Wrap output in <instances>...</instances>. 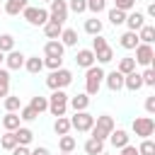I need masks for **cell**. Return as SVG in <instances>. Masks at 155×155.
I'll return each instance as SVG.
<instances>
[{"instance_id": "cell-7", "label": "cell", "mask_w": 155, "mask_h": 155, "mask_svg": "<svg viewBox=\"0 0 155 155\" xmlns=\"http://www.w3.org/2000/svg\"><path fill=\"white\" fill-rule=\"evenodd\" d=\"M48 19L63 24V22L68 19V2H65V0H53V2H51V10H48Z\"/></svg>"}, {"instance_id": "cell-23", "label": "cell", "mask_w": 155, "mask_h": 155, "mask_svg": "<svg viewBox=\"0 0 155 155\" xmlns=\"http://www.w3.org/2000/svg\"><path fill=\"white\" fill-rule=\"evenodd\" d=\"M85 153H87V155H99V153H104V140L90 138V140L85 143Z\"/></svg>"}, {"instance_id": "cell-13", "label": "cell", "mask_w": 155, "mask_h": 155, "mask_svg": "<svg viewBox=\"0 0 155 155\" xmlns=\"http://www.w3.org/2000/svg\"><path fill=\"white\" fill-rule=\"evenodd\" d=\"M124 24L128 27V31H138L145 24V15L143 12H131V15H126V22Z\"/></svg>"}, {"instance_id": "cell-35", "label": "cell", "mask_w": 155, "mask_h": 155, "mask_svg": "<svg viewBox=\"0 0 155 155\" xmlns=\"http://www.w3.org/2000/svg\"><path fill=\"white\" fill-rule=\"evenodd\" d=\"M2 104H5V109H7V111H15V114H17V109H22L19 97H12V94H7V97L2 99Z\"/></svg>"}, {"instance_id": "cell-10", "label": "cell", "mask_w": 155, "mask_h": 155, "mask_svg": "<svg viewBox=\"0 0 155 155\" xmlns=\"http://www.w3.org/2000/svg\"><path fill=\"white\" fill-rule=\"evenodd\" d=\"M63 51H65V46H63L58 39H51V41H46V46H44L46 58H63Z\"/></svg>"}, {"instance_id": "cell-38", "label": "cell", "mask_w": 155, "mask_h": 155, "mask_svg": "<svg viewBox=\"0 0 155 155\" xmlns=\"http://www.w3.org/2000/svg\"><path fill=\"white\" fill-rule=\"evenodd\" d=\"M136 150H138V155H155V143L150 138H143L140 148H136Z\"/></svg>"}, {"instance_id": "cell-28", "label": "cell", "mask_w": 155, "mask_h": 155, "mask_svg": "<svg viewBox=\"0 0 155 155\" xmlns=\"http://www.w3.org/2000/svg\"><path fill=\"white\" fill-rule=\"evenodd\" d=\"M53 131H56L58 136H68V131H70V119L58 116V119H56V124H53Z\"/></svg>"}, {"instance_id": "cell-40", "label": "cell", "mask_w": 155, "mask_h": 155, "mask_svg": "<svg viewBox=\"0 0 155 155\" xmlns=\"http://www.w3.org/2000/svg\"><path fill=\"white\" fill-rule=\"evenodd\" d=\"M36 116H39V114H36L31 107H22V109H19V119H22V121H34Z\"/></svg>"}, {"instance_id": "cell-42", "label": "cell", "mask_w": 155, "mask_h": 155, "mask_svg": "<svg viewBox=\"0 0 155 155\" xmlns=\"http://www.w3.org/2000/svg\"><path fill=\"white\" fill-rule=\"evenodd\" d=\"M140 80H143V85H150V87H153V85H155V70L148 68L145 73H140Z\"/></svg>"}, {"instance_id": "cell-3", "label": "cell", "mask_w": 155, "mask_h": 155, "mask_svg": "<svg viewBox=\"0 0 155 155\" xmlns=\"http://www.w3.org/2000/svg\"><path fill=\"white\" fill-rule=\"evenodd\" d=\"M70 82H73V73H70V70H65V68L51 70V75L46 78V85H48L51 90H63V87H68Z\"/></svg>"}, {"instance_id": "cell-47", "label": "cell", "mask_w": 155, "mask_h": 155, "mask_svg": "<svg viewBox=\"0 0 155 155\" xmlns=\"http://www.w3.org/2000/svg\"><path fill=\"white\" fill-rule=\"evenodd\" d=\"M145 111L148 114H155V97H148L145 99Z\"/></svg>"}, {"instance_id": "cell-16", "label": "cell", "mask_w": 155, "mask_h": 155, "mask_svg": "<svg viewBox=\"0 0 155 155\" xmlns=\"http://www.w3.org/2000/svg\"><path fill=\"white\" fill-rule=\"evenodd\" d=\"M68 104L75 109V111H85L90 107V94H75V97H68Z\"/></svg>"}, {"instance_id": "cell-27", "label": "cell", "mask_w": 155, "mask_h": 155, "mask_svg": "<svg viewBox=\"0 0 155 155\" xmlns=\"http://www.w3.org/2000/svg\"><path fill=\"white\" fill-rule=\"evenodd\" d=\"M29 107H31L36 114H41V111H46V109H48V99H46V97H41V94H36V97H31Z\"/></svg>"}, {"instance_id": "cell-25", "label": "cell", "mask_w": 155, "mask_h": 155, "mask_svg": "<svg viewBox=\"0 0 155 155\" xmlns=\"http://www.w3.org/2000/svg\"><path fill=\"white\" fill-rule=\"evenodd\" d=\"M58 39H61L63 46H75V44H78V31H75V29H63Z\"/></svg>"}, {"instance_id": "cell-26", "label": "cell", "mask_w": 155, "mask_h": 155, "mask_svg": "<svg viewBox=\"0 0 155 155\" xmlns=\"http://www.w3.org/2000/svg\"><path fill=\"white\" fill-rule=\"evenodd\" d=\"M140 41H138V34L136 31H124L121 34V46L124 48H136Z\"/></svg>"}, {"instance_id": "cell-20", "label": "cell", "mask_w": 155, "mask_h": 155, "mask_svg": "<svg viewBox=\"0 0 155 155\" xmlns=\"http://www.w3.org/2000/svg\"><path fill=\"white\" fill-rule=\"evenodd\" d=\"M138 41H140V44H153V41H155V27L143 24V27L138 29Z\"/></svg>"}, {"instance_id": "cell-34", "label": "cell", "mask_w": 155, "mask_h": 155, "mask_svg": "<svg viewBox=\"0 0 155 155\" xmlns=\"http://www.w3.org/2000/svg\"><path fill=\"white\" fill-rule=\"evenodd\" d=\"M0 51H2V53L15 51V36H12V34H2V36H0Z\"/></svg>"}, {"instance_id": "cell-24", "label": "cell", "mask_w": 155, "mask_h": 155, "mask_svg": "<svg viewBox=\"0 0 155 155\" xmlns=\"http://www.w3.org/2000/svg\"><path fill=\"white\" fill-rule=\"evenodd\" d=\"M27 7V0H5V12L7 15H19Z\"/></svg>"}, {"instance_id": "cell-12", "label": "cell", "mask_w": 155, "mask_h": 155, "mask_svg": "<svg viewBox=\"0 0 155 155\" xmlns=\"http://www.w3.org/2000/svg\"><path fill=\"white\" fill-rule=\"evenodd\" d=\"M104 80H107V87L111 92H119L124 87V75L119 70H111V73H104Z\"/></svg>"}, {"instance_id": "cell-19", "label": "cell", "mask_w": 155, "mask_h": 155, "mask_svg": "<svg viewBox=\"0 0 155 155\" xmlns=\"http://www.w3.org/2000/svg\"><path fill=\"white\" fill-rule=\"evenodd\" d=\"M19 114H15V111H7L5 116H2V128L5 131H17L19 128Z\"/></svg>"}, {"instance_id": "cell-5", "label": "cell", "mask_w": 155, "mask_h": 155, "mask_svg": "<svg viewBox=\"0 0 155 155\" xmlns=\"http://www.w3.org/2000/svg\"><path fill=\"white\" fill-rule=\"evenodd\" d=\"M22 15H24V19L29 22V24H34V27H44L46 22H48V10H44V7H24L22 10Z\"/></svg>"}, {"instance_id": "cell-51", "label": "cell", "mask_w": 155, "mask_h": 155, "mask_svg": "<svg viewBox=\"0 0 155 155\" xmlns=\"http://www.w3.org/2000/svg\"><path fill=\"white\" fill-rule=\"evenodd\" d=\"M99 155H109V153H99Z\"/></svg>"}, {"instance_id": "cell-46", "label": "cell", "mask_w": 155, "mask_h": 155, "mask_svg": "<svg viewBox=\"0 0 155 155\" xmlns=\"http://www.w3.org/2000/svg\"><path fill=\"white\" fill-rule=\"evenodd\" d=\"M10 153H12V155H29V153H31V150H29V148H27V145H17V148H12V150H10Z\"/></svg>"}, {"instance_id": "cell-52", "label": "cell", "mask_w": 155, "mask_h": 155, "mask_svg": "<svg viewBox=\"0 0 155 155\" xmlns=\"http://www.w3.org/2000/svg\"><path fill=\"white\" fill-rule=\"evenodd\" d=\"M61 155H70V153H61Z\"/></svg>"}, {"instance_id": "cell-36", "label": "cell", "mask_w": 155, "mask_h": 155, "mask_svg": "<svg viewBox=\"0 0 155 155\" xmlns=\"http://www.w3.org/2000/svg\"><path fill=\"white\" fill-rule=\"evenodd\" d=\"M0 145H2L5 150H12V148H17V138H15V131H7V133L0 138Z\"/></svg>"}, {"instance_id": "cell-21", "label": "cell", "mask_w": 155, "mask_h": 155, "mask_svg": "<svg viewBox=\"0 0 155 155\" xmlns=\"http://www.w3.org/2000/svg\"><path fill=\"white\" fill-rule=\"evenodd\" d=\"M61 31H63V24H58V22H46L44 24V34H46V39H58L61 36Z\"/></svg>"}, {"instance_id": "cell-17", "label": "cell", "mask_w": 155, "mask_h": 155, "mask_svg": "<svg viewBox=\"0 0 155 155\" xmlns=\"http://www.w3.org/2000/svg\"><path fill=\"white\" fill-rule=\"evenodd\" d=\"M5 63H7V68H10V70H17V68H22V65H24V56H22L19 51H10V53L5 56Z\"/></svg>"}, {"instance_id": "cell-8", "label": "cell", "mask_w": 155, "mask_h": 155, "mask_svg": "<svg viewBox=\"0 0 155 155\" xmlns=\"http://www.w3.org/2000/svg\"><path fill=\"white\" fill-rule=\"evenodd\" d=\"M92 124H94V116L87 111H75V116L70 119V128H75V131H90Z\"/></svg>"}, {"instance_id": "cell-32", "label": "cell", "mask_w": 155, "mask_h": 155, "mask_svg": "<svg viewBox=\"0 0 155 155\" xmlns=\"http://www.w3.org/2000/svg\"><path fill=\"white\" fill-rule=\"evenodd\" d=\"M111 58H114V51H111V46H104V48L94 51V61H99V63H109Z\"/></svg>"}, {"instance_id": "cell-43", "label": "cell", "mask_w": 155, "mask_h": 155, "mask_svg": "<svg viewBox=\"0 0 155 155\" xmlns=\"http://www.w3.org/2000/svg\"><path fill=\"white\" fill-rule=\"evenodd\" d=\"M44 65L51 68V70H58V68H63V58H46Z\"/></svg>"}, {"instance_id": "cell-53", "label": "cell", "mask_w": 155, "mask_h": 155, "mask_svg": "<svg viewBox=\"0 0 155 155\" xmlns=\"http://www.w3.org/2000/svg\"><path fill=\"white\" fill-rule=\"evenodd\" d=\"M44 2H53V0H44Z\"/></svg>"}, {"instance_id": "cell-11", "label": "cell", "mask_w": 155, "mask_h": 155, "mask_svg": "<svg viewBox=\"0 0 155 155\" xmlns=\"http://www.w3.org/2000/svg\"><path fill=\"white\" fill-rule=\"evenodd\" d=\"M75 63L80 65V68H92L94 65V53H92V48H80L78 51V56H75Z\"/></svg>"}, {"instance_id": "cell-6", "label": "cell", "mask_w": 155, "mask_h": 155, "mask_svg": "<svg viewBox=\"0 0 155 155\" xmlns=\"http://www.w3.org/2000/svg\"><path fill=\"white\" fill-rule=\"evenodd\" d=\"M155 131V121L150 116H136L133 119V133L140 136V138H150Z\"/></svg>"}, {"instance_id": "cell-33", "label": "cell", "mask_w": 155, "mask_h": 155, "mask_svg": "<svg viewBox=\"0 0 155 155\" xmlns=\"http://www.w3.org/2000/svg\"><path fill=\"white\" fill-rule=\"evenodd\" d=\"M58 148H61V153H73L75 150V138L73 136H61Z\"/></svg>"}, {"instance_id": "cell-18", "label": "cell", "mask_w": 155, "mask_h": 155, "mask_svg": "<svg viewBox=\"0 0 155 155\" xmlns=\"http://www.w3.org/2000/svg\"><path fill=\"white\" fill-rule=\"evenodd\" d=\"M24 68H27V73L36 75V73L44 70V61H41L39 56H29V58H24Z\"/></svg>"}, {"instance_id": "cell-1", "label": "cell", "mask_w": 155, "mask_h": 155, "mask_svg": "<svg viewBox=\"0 0 155 155\" xmlns=\"http://www.w3.org/2000/svg\"><path fill=\"white\" fill-rule=\"evenodd\" d=\"M111 131H114V119H111L109 114H102V116H97V119H94V124H92V128H90V133H92L90 138L107 140Z\"/></svg>"}, {"instance_id": "cell-30", "label": "cell", "mask_w": 155, "mask_h": 155, "mask_svg": "<svg viewBox=\"0 0 155 155\" xmlns=\"http://www.w3.org/2000/svg\"><path fill=\"white\" fill-rule=\"evenodd\" d=\"M116 70H119L121 75H128V73H133V70H136V61L126 56V58H121V61H119V68H116Z\"/></svg>"}, {"instance_id": "cell-9", "label": "cell", "mask_w": 155, "mask_h": 155, "mask_svg": "<svg viewBox=\"0 0 155 155\" xmlns=\"http://www.w3.org/2000/svg\"><path fill=\"white\" fill-rule=\"evenodd\" d=\"M153 58H155V51H153V46H150V44H138V46H136V58H133L136 63H140V65L150 68Z\"/></svg>"}, {"instance_id": "cell-45", "label": "cell", "mask_w": 155, "mask_h": 155, "mask_svg": "<svg viewBox=\"0 0 155 155\" xmlns=\"http://www.w3.org/2000/svg\"><path fill=\"white\" fill-rule=\"evenodd\" d=\"M104 46H109L104 36H94V39H92V53H94V51H99V48H104Z\"/></svg>"}, {"instance_id": "cell-37", "label": "cell", "mask_w": 155, "mask_h": 155, "mask_svg": "<svg viewBox=\"0 0 155 155\" xmlns=\"http://www.w3.org/2000/svg\"><path fill=\"white\" fill-rule=\"evenodd\" d=\"M109 22L114 24V27H119V24H124L126 22V12H121V10H109Z\"/></svg>"}, {"instance_id": "cell-48", "label": "cell", "mask_w": 155, "mask_h": 155, "mask_svg": "<svg viewBox=\"0 0 155 155\" xmlns=\"http://www.w3.org/2000/svg\"><path fill=\"white\" fill-rule=\"evenodd\" d=\"M121 155H138V150L133 145H126V148H121Z\"/></svg>"}, {"instance_id": "cell-22", "label": "cell", "mask_w": 155, "mask_h": 155, "mask_svg": "<svg viewBox=\"0 0 155 155\" xmlns=\"http://www.w3.org/2000/svg\"><path fill=\"white\" fill-rule=\"evenodd\" d=\"M15 138H17V145H29V143H31V138H34V133H31V128L19 126V128L15 131Z\"/></svg>"}, {"instance_id": "cell-50", "label": "cell", "mask_w": 155, "mask_h": 155, "mask_svg": "<svg viewBox=\"0 0 155 155\" xmlns=\"http://www.w3.org/2000/svg\"><path fill=\"white\" fill-rule=\"evenodd\" d=\"M2 61H5V53H2V51H0V63H2Z\"/></svg>"}, {"instance_id": "cell-44", "label": "cell", "mask_w": 155, "mask_h": 155, "mask_svg": "<svg viewBox=\"0 0 155 155\" xmlns=\"http://www.w3.org/2000/svg\"><path fill=\"white\" fill-rule=\"evenodd\" d=\"M114 2H116V10H121V12H128L136 5V0H114Z\"/></svg>"}, {"instance_id": "cell-39", "label": "cell", "mask_w": 155, "mask_h": 155, "mask_svg": "<svg viewBox=\"0 0 155 155\" xmlns=\"http://www.w3.org/2000/svg\"><path fill=\"white\" fill-rule=\"evenodd\" d=\"M68 10H73L75 15H80V12L87 10V0H70L68 2Z\"/></svg>"}, {"instance_id": "cell-2", "label": "cell", "mask_w": 155, "mask_h": 155, "mask_svg": "<svg viewBox=\"0 0 155 155\" xmlns=\"http://www.w3.org/2000/svg\"><path fill=\"white\" fill-rule=\"evenodd\" d=\"M102 80H104V70L99 68V65H92V68H87V73H85V94H97L99 92V87H102Z\"/></svg>"}, {"instance_id": "cell-15", "label": "cell", "mask_w": 155, "mask_h": 155, "mask_svg": "<svg viewBox=\"0 0 155 155\" xmlns=\"http://www.w3.org/2000/svg\"><path fill=\"white\" fill-rule=\"evenodd\" d=\"M109 140H111L114 148H126V145H128V133H126L124 128H116V131L109 133Z\"/></svg>"}, {"instance_id": "cell-31", "label": "cell", "mask_w": 155, "mask_h": 155, "mask_svg": "<svg viewBox=\"0 0 155 155\" xmlns=\"http://www.w3.org/2000/svg\"><path fill=\"white\" fill-rule=\"evenodd\" d=\"M7 92H10V73L5 68H0V99L7 97Z\"/></svg>"}, {"instance_id": "cell-29", "label": "cell", "mask_w": 155, "mask_h": 155, "mask_svg": "<svg viewBox=\"0 0 155 155\" xmlns=\"http://www.w3.org/2000/svg\"><path fill=\"white\" fill-rule=\"evenodd\" d=\"M85 31L92 34V36H99V31H102V19H97V17L87 19V22H85Z\"/></svg>"}, {"instance_id": "cell-4", "label": "cell", "mask_w": 155, "mask_h": 155, "mask_svg": "<svg viewBox=\"0 0 155 155\" xmlns=\"http://www.w3.org/2000/svg\"><path fill=\"white\" fill-rule=\"evenodd\" d=\"M65 109H68V94L63 90H53V94L48 97V111L53 116H65Z\"/></svg>"}, {"instance_id": "cell-14", "label": "cell", "mask_w": 155, "mask_h": 155, "mask_svg": "<svg viewBox=\"0 0 155 155\" xmlns=\"http://www.w3.org/2000/svg\"><path fill=\"white\" fill-rule=\"evenodd\" d=\"M124 87L126 90H131V92H138L140 87H143V80H140V73H128V75H124Z\"/></svg>"}, {"instance_id": "cell-41", "label": "cell", "mask_w": 155, "mask_h": 155, "mask_svg": "<svg viewBox=\"0 0 155 155\" xmlns=\"http://www.w3.org/2000/svg\"><path fill=\"white\" fill-rule=\"evenodd\" d=\"M104 5H107V0H87V10H92L94 15H99L104 10Z\"/></svg>"}, {"instance_id": "cell-49", "label": "cell", "mask_w": 155, "mask_h": 155, "mask_svg": "<svg viewBox=\"0 0 155 155\" xmlns=\"http://www.w3.org/2000/svg\"><path fill=\"white\" fill-rule=\"evenodd\" d=\"M29 155H51V153H48V148H34Z\"/></svg>"}]
</instances>
